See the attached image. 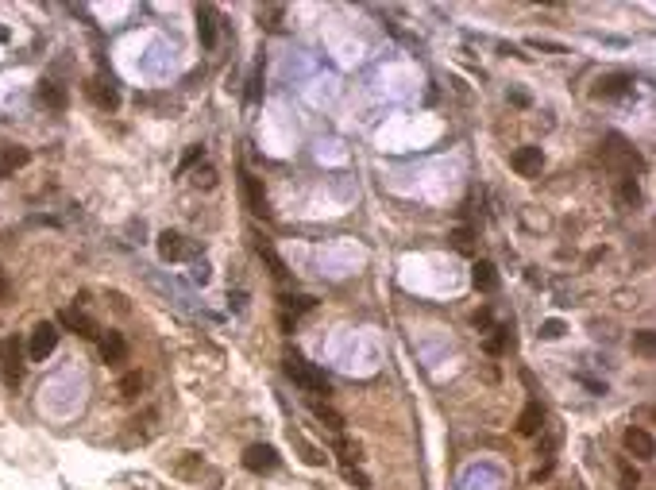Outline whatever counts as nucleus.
<instances>
[{
  "mask_svg": "<svg viewBox=\"0 0 656 490\" xmlns=\"http://www.w3.org/2000/svg\"><path fill=\"white\" fill-rule=\"evenodd\" d=\"M0 367H4V382L8 386H20V379H24V359H20V347H16V340L0 347Z\"/></svg>",
  "mask_w": 656,
  "mask_h": 490,
  "instance_id": "9",
  "label": "nucleus"
},
{
  "mask_svg": "<svg viewBox=\"0 0 656 490\" xmlns=\"http://www.w3.org/2000/svg\"><path fill=\"white\" fill-rule=\"evenodd\" d=\"M27 150H16V147H8L4 150V158H0V166H4V170H16V166H27Z\"/></svg>",
  "mask_w": 656,
  "mask_h": 490,
  "instance_id": "22",
  "label": "nucleus"
},
{
  "mask_svg": "<svg viewBox=\"0 0 656 490\" xmlns=\"http://www.w3.org/2000/svg\"><path fill=\"white\" fill-rule=\"evenodd\" d=\"M240 185H243V201H247V209H251L255 216H263V220H267V216H271V201H267V190H263V178H255L251 170H243V174H240Z\"/></svg>",
  "mask_w": 656,
  "mask_h": 490,
  "instance_id": "3",
  "label": "nucleus"
},
{
  "mask_svg": "<svg viewBox=\"0 0 656 490\" xmlns=\"http://www.w3.org/2000/svg\"><path fill=\"white\" fill-rule=\"evenodd\" d=\"M85 93H89V97L97 101V108H104V112H112V108L120 105L116 89H112V86H109V81H104V78H93L89 86H85Z\"/></svg>",
  "mask_w": 656,
  "mask_h": 490,
  "instance_id": "14",
  "label": "nucleus"
},
{
  "mask_svg": "<svg viewBox=\"0 0 656 490\" xmlns=\"http://www.w3.org/2000/svg\"><path fill=\"white\" fill-rule=\"evenodd\" d=\"M0 347H4V344H0Z\"/></svg>",
  "mask_w": 656,
  "mask_h": 490,
  "instance_id": "35",
  "label": "nucleus"
},
{
  "mask_svg": "<svg viewBox=\"0 0 656 490\" xmlns=\"http://www.w3.org/2000/svg\"><path fill=\"white\" fill-rule=\"evenodd\" d=\"M243 467L255 471V475H263V471H274L278 467V451H274L271 444H251L243 451Z\"/></svg>",
  "mask_w": 656,
  "mask_h": 490,
  "instance_id": "8",
  "label": "nucleus"
},
{
  "mask_svg": "<svg viewBox=\"0 0 656 490\" xmlns=\"http://www.w3.org/2000/svg\"><path fill=\"white\" fill-rule=\"evenodd\" d=\"M4 294H8V286H4V275H0V301H4Z\"/></svg>",
  "mask_w": 656,
  "mask_h": 490,
  "instance_id": "34",
  "label": "nucleus"
},
{
  "mask_svg": "<svg viewBox=\"0 0 656 490\" xmlns=\"http://www.w3.org/2000/svg\"><path fill=\"white\" fill-rule=\"evenodd\" d=\"M540 429H545V409H540V402H529L518 417V432L521 437H537Z\"/></svg>",
  "mask_w": 656,
  "mask_h": 490,
  "instance_id": "13",
  "label": "nucleus"
},
{
  "mask_svg": "<svg viewBox=\"0 0 656 490\" xmlns=\"http://www.w3.org/2000/svg\"><path fill=\"white\" fill-rule=\"evenodd\" d=\"M259 97H263V70L255 66L251 78H247V105H259Z\"/></svg>",
  "mask_w": 656,
  "mask_h": 490,
  "instance_id": "20",
  "label": "nucleus"
},
{
  "mask_svg": "<svg viewBox=\"0 0 656 490\" xmlns=\"http://www.w3.org/2000/svg\"><path fill=\"white\" fill-rule=\"evenodd\" d=\"M282 301H286V309H293V313H309V309H317V301L313 297H306V294H282Z\"/></svg>",
  "mask_w": 656,
  "mask_h": 490,
  "instance_id": "21",
  "label": "nucleus"
},
{
  "mask_svg": "<svg viewBox=\"0 0 656 490\" xmlns=\"http://www.w3.org/2000/svg\"><path fill=\"white\" fill-rule=\"evenodd\" d=\"M197 35H201V46L205 51H213L216 39H221V31H216V12L208 4L197 8Z\"/></svg>",
  "mask_w": 656,
  "mask_h": 490,
  "instance_id": "11",
  "label": "nucleus"
},
{
  "mask_svg": "<svg viewBox=\"0 0 656 490\" xmlns=\"http://www.w3.org/2000/svg\"><path fill=\"white\" fill-rule=\"evenodd\" d=\"M313 417L325 421V425H328V429H336V432L344 429V417H340V413L332 409V405H325V402H313Z\"/></svg>",
  "mask_w": 656,
  "mask_h": 490,
  "instance_id": "19",
  "label": "nucleus"
},
{
  "mask_svg": "<svg viewBox=\"0 0 656 490\" xmlns=\"http://www.w3.org/2000/svg\"><path fill=\"white\" fill-rule=\"evenodd\" d=\"M595 97L598 101H617V97H630L633 93V73H606V78L595 81Z\"/></svg>",
  "mask_w": 656,
  "mask_h": 490,
  "instance_id": "5",
  "label": "nucleus"
},
{
  "mask_svg": "<svg viewBox=\"0 0 656 490\" xmlns=\"http://www.w3.org/2000/svg\"><path fill=\"white\" fill-rule=\"evenodd\" d=\"M540 336H545V340H556V336H564V325H560V320H545V325H540Z\"/></svg>",
  "mask_w": 656,
  "mask_h": 490,
  "instance_id": "29",
  "label": "nucleus"
},
{
  "mask_svg": "<svg viewBox=\"0 0 656 490\" xmlns=\"http://www.w3.org/2000/svg\"><path fill=\"white\" fill-rule=\"evenodd\" d=\"M255 251H259V259L271 267V275H274V278H278V282H286V275H290V270H286V262L278 259V251H274L267 240H255Z\"/></svg>",
  "mask_w": 656,
  "mask_h": 490,
  "instance_id": "16",
  "label": "nucleus"
},
{
  "mask_svg": "<svg viewBox=\"0 0 656 490\" xmlns=\"http://www.w3.org/2000/svg\"><path fill=\"white\" fill-rule=\"evenodd\" d=\"M513 344V336H510V328H490V336H487V355H502L506 347Z\"/></svg>",
  "mask_w": 656,
  "mask_h": 490,
  "instance_id": "18",
  "label": "nucleus"
},
{
  "mask_svg": "<svg viewBox=\"0 0 656 490\" xmlns=\"http://www.w3.org/2000/svg\"><path fill=\"white\" fill-rule=\"evenodd\" d=\"M197 158H201V147H189V155L182 158V170H189V166H193Z\"/></svg>",
  "mask_w": 656,
  "mask_h": 490,
  "instance_id": "32",
  "label": "nucleus"
},
{
  "mask_svg": "<svg viewBox=\"0 0 656 490\" xmlns=\"http://www.w3.org/2000/svg\"><path fill=\"white\" fill-rule=\"evenodd\" d=\"M471 282H475V290H483V294H494V290H498V267H494L490 259H479L471 267Z\"/></svg>",
  "mask_w": 656,
  "mask_h": 490,
  "instance_id": "10",
  "label": "nucleus"
},
{
  "mask_svg": "<svg viewBox=\"0 0 656 490\" xmlns=\"http://www.w3.org/2000/svg\"><path fill=\"white\" fill-rule=\"evenodd\" d=\"M101 359L112 363V367L128 359V344H123L120 332H101Z\"/></svg>",
  "mask_w": 656,
  "mask_h": 490,
  "instance_id": "12",
  "label": "nucleus"
},
{
  "mask_svg": "<svg viewBox=\"0 0 656 490\" xmlns=\"http://www.w3.org/2000/svg\"><path fill=\"white\" fill-rule=\"evenodd\" d=\"M59 347V325H51V320H39V325L31 328V340H27V355H31L35 363H43L46 355Z\"/></svg>",
  "mask_w": 656,
  "mask_h": 490,
  "instance_id": "2",
  "label": "nucleus"
},
{
  "mask_svg": "<svg viewBox=\"0 0 656 490\" xmlns=\"http://www.w3.org/2000/svg\"><path fill=\"white\" fill-rule=\"evenodd\" d=\"M35 97H39V105H46V108H66V89L59 86V81H39L35 86Z\"/></svg>",
  "mask_w": 656,
  "mask_h": 490,
  "instance_id": "15",
  "label": "nucleus"
},
{
  "mask_svg": "<svg viewBox=\"0 0 656 490\" xmlns=\"http://www.w3.org/2000/svg\"><path fill=\"white\" fill-rule=\"evenodd\" d=\"M452 243H455V251H463V255H471V251H475V243H471V228H455Z\"/></svg>",
  "mask_w": 656,
  "mask_h": 490,
  "instance_id": "24",
  "label": "nucleus"
},
{
  "mask_svg": "<svg viewBox=\"0 0 656 490\" xmlns=\"http://www.w3.org/2000/svg\"><path fill=\"white\" fill-rule=\"evenodd\" d=\"M622 444H625V451H630L633 459H649L656 456V444H652V432L649 429H641V425H630L625 429V437H622Z\"/></svg>",
  "mask_w": 656,
  "mask_h": 490,
  "instance_id": "6",
  "label": "nucleus"
},
{
  "mask_svg": "<svg viewBox=\"0 0 656 490\" xmlns=\"http://www.w3.org/2000/svg\"><path fill=\"white\" fill-rule=\"evenodd\" d=\"M336 451H340L344 464H355V459H359V444H351V440H336Z\"/></svg>",
  "mask_w": 656,
  "mask_h": 490,
  "instance_id": "25",
  "label": "nucleus"
},
{
  "mask_svg": "<svg viewBox=\"0 0 656 490\" xmlns=\"http://www.w3.org/2000/svg\"><path fill=\"white\" fill-rule=\"evenodd\" d=\"M344 479H348V483L355 486V490H367V486H370V483H367V475H363V471H355V467H348V471H344Z\"/></svg>",
  "mask_w": 656,
  "mask_h": 490,
  "instance_id": "28",
  "label": "nucleus"
},
{
  "mask_svg": "<svg viewBox=\"0 0 656 490\" xmlns=\"http://www.w3.org/2000/svg\"><path fill=\"white\" fill-rule=\"evenodd\" d=\"M637 483H641V479H637V471H630V467H625V475H622V486H625V490H637Z\"/></svg>",
  "mask_w": 656,
  "mask_h": 490,
  "instance_id": "31",
  "label": "nucleus"
},
{
  "mask_svg": "<svg viewBox=\"0 0 656 490\" xmlns=\"http://www.w3.org/2000/svg\"><path fill=\"white\" fill-rule=\"evenodd\" d=\"M59 325H66L70 332L85 336V340H101V325L93 320L89 313H81V309H62L59 313Z\"/></svg>",
  "mask_w": 656,
  "mask_h": 490,
  "instance_id": "7",
  "label": "nucleus"
},
{
  "mask_svg": "<svg viewBox=\"0 0 656 490\" xmlns=\"http://www.w3.org/2000/svg\"><path fill=\"white\" fill-rule=\"evenodd\" d=\"M286 374L301 386V390H309V394H328V390H332L328 374L321 371V367H313L306 355H298V352L286 355Z\"/></svg>",
  "mask_w": 656,
  "mask_h": 490,
  "instance_id": "1",
  "label": "nucleus"
},
{
  "mask_svg": "<svg viewBox=\"0 0 656 490\" xmlns=\"http://www.w3.org/2000/svg\"><path fill=\"white\" fill-rule=\"evenodd\" d=\"M622 201H630V205H637V201H641V190H637V182H633V178H625V182H622Z\"/></svg>",
  "mask_w": 656,
  "mask_h": 490,
  "instance_id": "27",
  "label": "nucleus"
},
{
  "mask_svg": "<svg viewBox=\"0 0 656 490\" xmlns=\"http://www.w3.org/2000/svg\"><path fill=\"white\" fill-rule=\"evenodd\" d=\"M633 344H637V352H641V355H652V344H656V340H652L649 328H645V332H637V336H633Z\"/></svg>",
  "mask_w": 656,
  "mask_h": 490,
  "instance_id": "26",
  "label": "nucleus"
},
{
  "mask_svg": "<svg viewBox=\"0 0 656 490\" xmlns=\"http://www.w3.org/2000/svg\"><path fill=\"white\" fill-rule=\"evenodd\" d=\"M475 328H490V309H483V313H475Z\"/></svg>",
  "mask_w": 656,
  "mask_h": 490,
  "instance_id": "33",
  "label": "nucleus"
},
{
  "mask_svg": "<svg viewBox=\"0 0 656 490\" xmlns=\"http://www.w3.org/2000/svg\"><path fill=\"white\" fill-rule=\"evenodd\" d=\"M139 386H143V379H139L136 371H128V374L120 379V394H123V398H136V394H139Z\"/></svg>",
  "mask_w": 656,
  "mask_h": 490,
  "instance_id": "23",
  "label": "nucleus"
},
{
  "mask_svg": "<svg viewBox=\"0 0 656 490\" xmlns=\"http://www.w3.org/2000/svg\"><path fill=\"white\" fill-rule=\"evenodd\" d=\"M158 255H163L166 262L186 259V243H182V235H178V232H163V235H158Z\"/></svg>",
  "mask_w": 656,
  "mask_h": 490,
  "instance_id": "17",
  "label": "nucleus"
},
{
  "mask_svg": "<svg viewBox=\"0 0 656 490\" xmlns=\"http://www.w3.org/2000/svg\"><path fill=\"white\" fill-rule=\"evenodd\" d=\"M213 182H216V178H213V170H208V166H205V170H197V174H193V185H205V190H208Z\"/></svg>",
  "mask_w": 656,
  "mask_h": 490,
  "instance_id": "30",
  "label": "nucleus"
},
{
  "mask_svg": "<svg viewBox=\"0 0 656 490\" xmlns=\"http://www.w3.org/2000/svg\"><path fill=\"white\" fill-rule=\"evenodd\" d=\"M510 166H513V174H521V178H540V170H545V150L540 147H518L510 155Z\"/></svg>",
  "mask_w": 656,
  "mask_h": 490,
  "instance_id": "4",
  "label": "nucleus"
}]
</instances>
